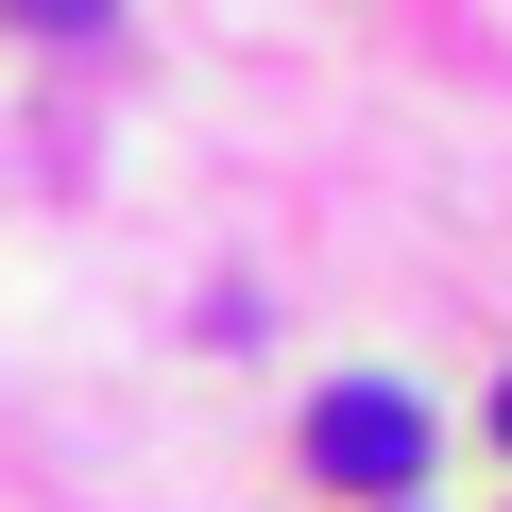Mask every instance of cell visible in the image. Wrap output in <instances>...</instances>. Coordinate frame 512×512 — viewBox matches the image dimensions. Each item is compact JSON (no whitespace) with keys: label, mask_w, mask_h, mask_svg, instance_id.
<instances>
[{"label":"cell","mask_w":512,"mask_h":512,"mask_svg":"<svg viewBox=\"0 0 512 512\" xmlns=\"http://www.w3.org/2000/svg\"><path fill=\"white\" fill-rule=\"evenodd\" d=\"M495 427H512V393H495Z\"/></svg>","instance_id":"obj_3"},{"label":"cell","mask_w":512,"mask_h":512,"mask_svg":"<svg viewBox=\"0 0 512 512\" xmlns=\"http://www.w3.org/2000/svg\"><path fill=\"white\" fill-rule=\"evenodd\" d=\"M308 478H342V495H410V478H427V410L376 393V376H342V393L308 410Z\"/></svg>","instance_id":"obj_1"},{"label":"cell","mask_w":512,"mask_h":512,"mask_svg":"<svg viewBox=\"0 0 512 512\" xmlns=\"http://www.w3.org/2000/svg\"><path fill=\"white\" fill-rule=\"evenodd\" d=\"M18 18H35V35H103V0H18Z\"/></svg>","instance_id":"obj_2"}]
</instances>
